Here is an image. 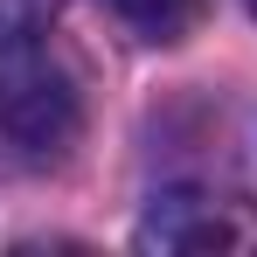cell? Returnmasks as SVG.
<instances>
[{"label":"cell","mask_w":257,"mask_h":257,"mask_svg":"<svg viewBox=\"0 0 257 257\" xmlns=\"http://www.w3.org/2000/svg\"><path fill=\"white\" fill-rule=\"evenodd\" d=\"M139 250L167 257H236L257 250V202L229 188H167L139 222Z\"/></svg>","instance_id":"2"},{"label":"cell","mask_w":257,"mask_h":257,"mask_svg":"<svg viewBox=\"0 0 257 257\" xmlns=\"http://www.w3.org/2000/svg\"><path fill=\"white\" fill-rule=\"evenodd\" d=\"M63 0H0V28H49Z\"/></svg>","instance_id":"4"},{"label":"cell","mask_w":257,"mask_h":257,"mask_svg":"<svg viewBox=\"0 0 257 257\" xmlns=\"http://www.w3.org/2000/svg\"><path fill=\"white\" fill-rule=\"evenodd\" d=\"M118 21H125L139 42H181L195 21H202V7L209 0H104Z\"/></svg>","instance_id":"3"},{"label":"cell","mask_w":257,"mask_h":257,"mask_svg":"<svg viewBox=\"0 0 257 257\" xmlns=\"http://www.w3.org/2000/svg\"><path fill=\"white\" fill-rule=\"evenodd\" d=\"M84 132V84L42 28H0V146L21 167H49Z\"/></svg>","instance_id":"1"},{"label":"cell","mask_w":257,"mask_h":257,"mask_svg":"<svg viewBox=\"0 0 257 257\" xmlns=\"http://www.w3.org/2000/svg\"><path fill=\"white\" fill-rule=\"evenodd\" d=\"M243 7H250V14H257V0H243Z\"/></svg>","instance_id":"5"}]
</instances>
